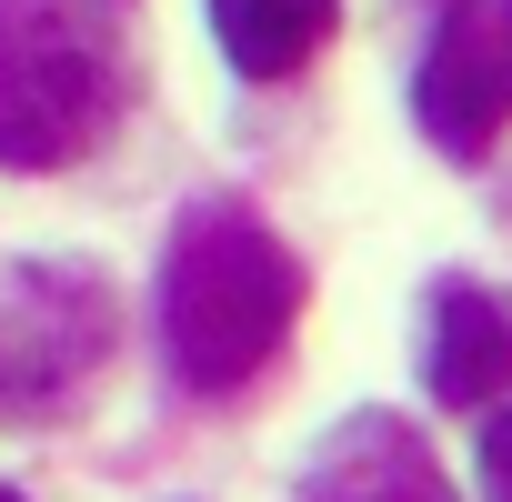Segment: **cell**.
<instances>
[{"instance_id":"cell-9","label":"cell","mask_w":512,"mask_h":502,"mask_svg":"<svg viewBox=\"0 0 512 502\" xmlns=\"http://www.w3.org/2000/svg\"><path fill=\"white\" fill-rule=\"evenodd\" d=\"M0 502H21V492H0Z\"/></svg>"},{"instance_id":"cell-8","label":"cell","mask_w":512,"mask_h":502,"mask_svg":"<svg viewBox=\"0 0 512 502\" xmlns=\"http://www.w3.org/2000/svg\"><path fill=\"white\" fill-rule=\"evenodd\" d=\"M482 502H512V402L482 412Z\"/></svg>"},{"instance_id":"cell-6","label":"cell","mask_w":512,"mask_h":502,"mask_svg":"<svg viewBox=\"0 0 512 502\" xmlns=\"http://www.w3.org/2000/svg\"><path fill=\"white\" fill-rule=\"evenodd\" d=\"M422 382L462 402H512V302L492 282H432V332H422Z\"/></svg>"},{"instance_id":"cell-1","label":"cell","mask_w":512,"mask_h":502,"mask_svg":"<svg viewBox=\"0 0 512 502\" xmlns=\"http://www.w3.org/2000/svg\"><path fill=\"white\" fill-rule=\"evenodd\" d=\"M302 322V262L241 191L191 201L161 251V352L181 392H241Z\"/></svg>"},{"instance_id":"cell-4","label":"cell","mask_w":512,"mask_h":502,"mask_svg":"<svg viewBox=\"0 0 512 502\" xmlns=\"http://www.w3.org/2000/svg\"><path fill=\"white\" fill-rule=\"evenodd\" d=\"M111 352V282L91 262H21L0 282V392L71 402Z\"/></svg>"},{"instance_id":"cell-3","label":"cell","mask_w":512,"mask_h":502,"mask_svg":"<svg viewBox=\"0 0 512 502\" xmlns=\"http://www.w3.org/2000/svg\"><path fill=\"white\" fill-rule=\"evenodd\" d=\"M412 121L452 161H482L512 131V0H432L412 61Z\"/></svg>"},{"instance_id":"cell-7","label":"cell","mask_w":512,"mask_h":502,"mask_svg":"<svg viewBox=\"0 0 512 502\" xmlns=\"http://www.w3.org/2000/svg\"><path fill=\"white\" fill-rule=\"evenodd\" d=\"M342 31V0H211V41L241 81H292Z\"/></svg>"},{"instance_id":"cell-5","label":"cell","mask_w":512,"mask_h":502,"mask_svg":"<svg viewBox=\"0 0 512 502\" xmlns=\"http://www.w3.org/2000/svg\"><path fill=\"white\" fill-rule=\"evenodd\" d=\"M302 502H462V492H452V472L432 462V442H422L402 412L362 402V412H342V422L312 442Z\"/></svg>"},{"instance_id":"cell-2","label":"cell","mask_w":512,"mask_h":502,"mask_svg":"<svg viewBox=\"0 0 512 502\" xmlns=\"http://www.w3.org/2000/svg\"><path fill=\"white\" fill-rule=\"evenodd\" d=\"M121 111V51L101 0H0V161L61 171Z\"/></svg>"}]
</instances>
